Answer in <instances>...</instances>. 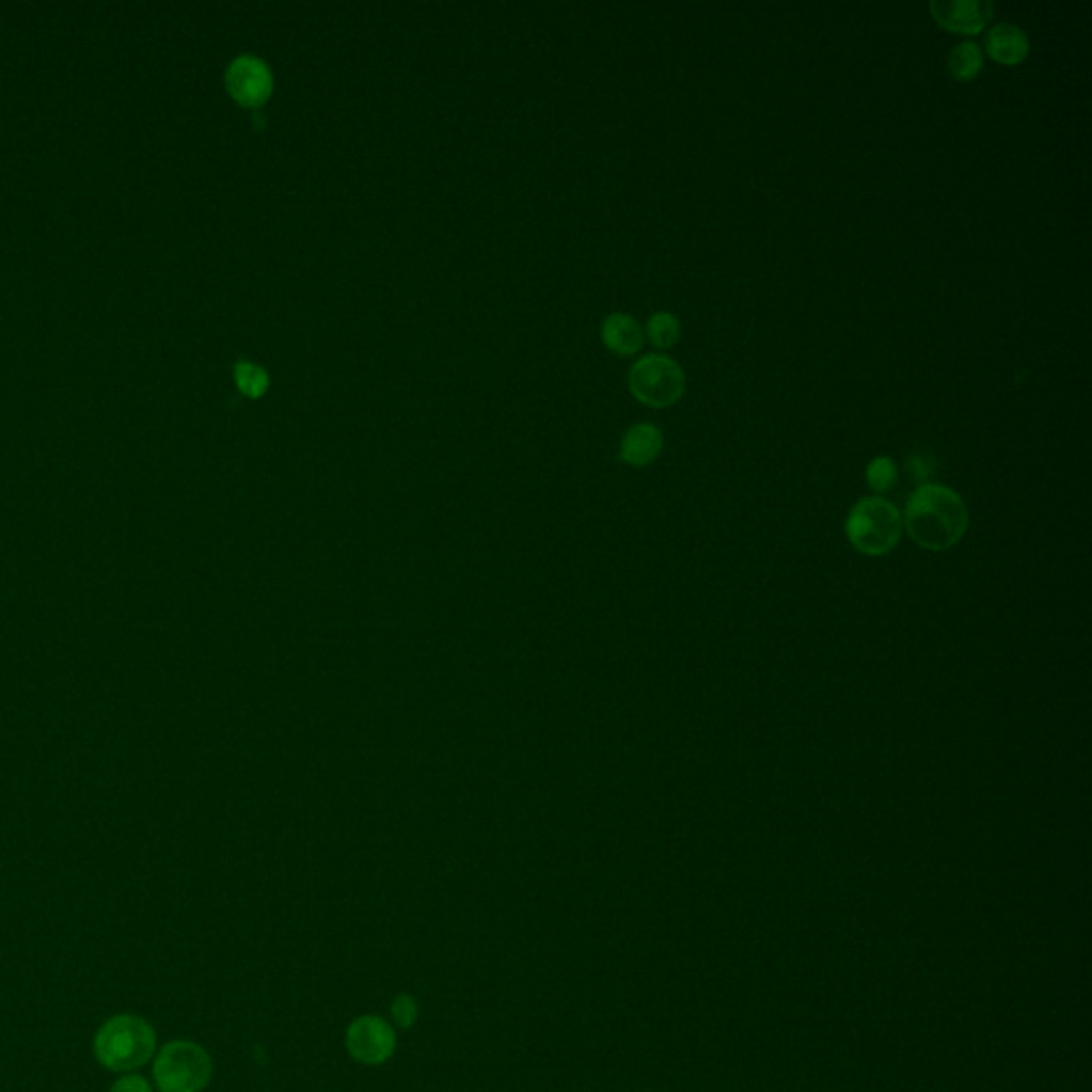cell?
I'll use <instances>...</instances> for the list:
<instances>
[{
    "instance_id": "6da1fadb",
    "label": "cell",
    "mask_w": 1092,
    "mask_h": 1092,
    "mask_svg": "<svg viewBox=\"0 0 1092 1092\" xmlns=\"http://www.w3.org/2000/svg\"><path fill=\"white\" fill-rule=\"evenodd\" d=\"M903 529L927 551H948L956 547L969 529L967 504L954 489L924 482L907 502Z\"/></svg>"
},
{
    "instance_id": "8fae6325",
    "label": "cell",
    "mask_w": 1092,
    "mask_h": 1092,
    "mask_svg": "<svg viewBox=\"0 0 1092 1092\" xmlns=\"http://www.w3.org/2000/svg\"><path fill=\"white\" fill-rule=\"evenodd\" d=\"M643 339H645L643 327L630 314L615 312V314H608L602 322V342L615 354H621V357L636 354L643 348Z\"/></svg>"
},
{
    "instance_id": "30bf717a",
    "label": "cell",
    "mask_w": 1092,
    "mask_h": 1092,
    "mask_svg": "<svg viewBox=\"0 0 1092 1092\" xmlns=\"http://www.w3.org/2000/svg\"><path fill=\"white\" fill-rule=\"evenodd\" d=\"M662 448V431L653 423H636L621 440V459L632 468H645L660 457Z\"/></svg>"
},
{
    "instance_id": "5b68a950",
    "label": "cell",
    "mask_w": 1092,
    "mask_h": 1092,
    "mask_svg": "<svg viewBox=\"0 0 1092 1092\" xmlns=\"http://www.w3.org/2000/svg\"><path fill=\"white\" fill-rule=\"evenodd\" d=\"M628 386L640 403L668 408L683 397L687 378L675 359L666 354H647L630 367Z\"/></svg>"
},
{
    "instance_id": "8992f818",
    "label": "cell",
    "mask_w": 1092,
    "mask_h": 1092,
    "mask_svg": "<svg viewBox=\"0 0 1092 1092\" xmlns=\"http://www.w3.org/2000/svg\"><path fill=\"white\" fill-rule=\"evenodd\" d=\"M228 94L246 107L263 105L273 92V73L269 64L252 53L237 56L226 68Z\"/></svg>"
},
{
    "instance_id": "4fadbf2b",
    "label": "cell",
    "mask_w": 1092,
    "mask_h": 1092,
    "mask_svg": "<svg viewBox=\"0 0 1092 1092\" xmlns=\"http://www.w3.org/2000/svg\"><path fill=\"white\" fill-rule=\"evenodd\" d=\"M647 333H649V339L655 348H672L679 337H681V325H679V318L672 314V312H655L651 314L649 322H647Z\"/></svg>"
},
{
    "instance_id": "277c9868",
    "label": "cell",
    "mask_w": 1092,
    "mask_h": 1092,
    "mask_svg": "<svg viewBox=\"0 0 1092 1092\" xmlns=\"http://www.w3.org/2000/svg\"><path fill=\"white\" fill-rule=\"evenodd\" d=\"M152 1074L160 1092H201L211 1082L213 1063L199 1044L177 1040L156 1055Z\"/></svg>"
},
{
    "instance_id": "9c48e42d",
    "label": "cell",
    "mask_w": 1092,
    "mask_h": 1092,
    "mask_svg": "<svg viewBox=\"0 0 1092 1092\" xmlns=\"http://www.w3.org/2000/svg\"><path fill=\"white\" fill-rule=\"evenodd\" d=\"M1031 49L1029 34L1012 21L995 23L986 34V51L1001 64H1020Z\"/></svg>"
},
{
    "instance_id": "2e32d148",
    "label": "cell",
    "mask_w": 1092,
    "mask_h": 1092,
    "mask_svg": "<svg viewBox=\"0 0 1092 1092\" xmlns=\"http://www.w3.org/2000/svg\"><path fill=\"white\" fill-rule=\"evenodd\" d=\"M391 1014H393V1020L397 1027H403L408 1029L416 1016H418V1008H416V1001L408 995H401L393 1001V1008H391Z\"/></svg>"
},
{
    "instance_id": "3957f363",
    "label": "cell",
    "mask_w": 1092,
    "mask_h": 1092,
    "mask_svg": "<svg viewBox=\"0 0 1092 1092\" xmlns=\"http://www.w3.org/2000/svg\"><path fill=\"white\" fill-rule=\"evenodd\" d=\"M845 536L860 555L882 557L901 542L903 517L884 497H862L848 515Z\"/></svg>"
},
{
    "instance_id": "5bb4252c",
    "label": "cell",
    "mask_w": 1092,
    "mask_h": 1092,
    "mask_svg": "<svg viewBox=\"0 0 1092 1092\" xmlns=\"http://www.w3.org/2000/svg\"><path fill=\"white\" fill-rule=\"evenodd\" d=\"M235 382L246 397L256 399L267 391L269 376L260 365H256L252 361H237L235 363Z\"/></svg>"
},
{
    "instance_id": "7a4b0ae2",
    "label": "cell",
    "mask_w": 1092,
    "mask_h": 1092,
    "mask_svg": "<svg viewBox=\"0 0 1092 1092\" xmlns=\"http://www.w3.org/2000/svg\"><path fill=\"white\" fill-rule=\"evenodd\" d=\"M96 1061L115 1074H130L156 1053V1033L147 1020L134 1014H120L102 1023L94 1035Z\"/></svg>"
},
{
    "instance_id": "e0dca14e",
    "label": "cell",
    "mask_w": 1092,
    "mask_h": 1092,
    "mask_svg": "<svg viewBox=\"0 0 1092 1092\" xmlns=\"http://www.w3.org/2000/svg\"><path fill=\"white\" fill-rule=\"evenodd\" d=\"M109 1092H152V1089L145 1078L128 1074V1076H122L120 1080H115Z\"/></svg>"
},
{
    "instance_id": "52a82bcc",
    "label": "cell",
    "mask_w": 1092,
    "mask_h": 1092,
    "mask_svg": "<svg viewBox=\"0 0 1092 1092\" xmlns=\"http://www.w3.org/2000/svg\"><path fill=\"white\" fill-rule=\"evenodd\" d=\"M395 1031L378 1016H363L348 1027L346 1048L357 1063L382 1065L395 1053Z\"/></svg>"
},
{
    "instance_id": "7c38bea8",
    "label": "cell",
    "mask_w": 1092,
    "mask_h": 1092,
    "mask_svg": "<svg viewBox=\"0 0 1092 1092\" xmlns=\"http://www.w3.org/2000/svg\"><path fill=\"white\" fill-rule=\"evenodd\" d=\"M948 68L950 75L956 81H971L976 79L984 68V51L976 41H963L959 43L950 56H948Z\"/></svg>"
},
{
    "instance_id": "ba28073f",
    "label": "cell",
    "mask_w": 1092,
    "mask_h": 1092,
    "mask_svg": "<svg viewBox=\"0 0 1092 1092\" xmlns=\"http://www.w3.org/2000/svg\"><path fill=\"white\" fill-rule=\"evenodd\" d=\"M929 9L939 26L959 34L982 32L995 13L991 0H933Z\"/></svg>"
},
{
    "instance_id": "9a60e30c",
    "label": "cell",
    "mask_w": 1092,
    "mask_h": 1092,
    "mask_svg": "<svg viewBox=\"0 0 1092 1092\" xmlns=\"http://www.w3.org/2000/svg\"><path fill=\"white\" fill-rule=\"evenodd\" d=\"M899 480V468L892 457L880 455L867 465V482L875 493H888Z\"/></svg>"
}]
</instances>
